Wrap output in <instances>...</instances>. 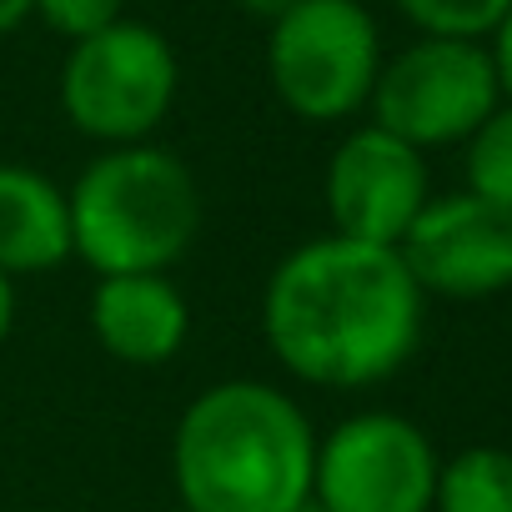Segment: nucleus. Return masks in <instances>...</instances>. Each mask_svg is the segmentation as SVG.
Returning <instances> with one entry per match:
<instances>
[{
	"mask_svg": "<svg viewBox=\"0 0 512 512\" xmlns=\"http://www.w3.org/2000/svg\"><path fill=\"white\" fill-rule=\"evenodd\" d=\"M382 61V31L362 0H297L267 26V81L307 126H342L367 111Z\"/></svg>",
	"mask_w": 512,
	"mask_h": 512,
	"instance_id": "4",
	"label": "nucleus"
},
{
	"mask_svg": "<svg viewBox=\"0 0 512 512\" xmlns=\"http://www.w3.org/2000/svg\"><path fill=\"white\" fill-rule=\"evenodd\" d=\"M91 332L101 352L126 367H166L191 337V302L166 272L96 277Z\"/></svg>",
	"mask_w": 512,
	"mask_h": 512,
	"instance_id": "10",
	"label": "nucleus"
},
{
	"mask_svg": "<svg viewBox=\"0 0 512 512\" xmlns=\"http://www.w3.org/2000/svg\"><path fill=\"white\" fill-rule=\"evenodd\" d=\"M502 101L487 41L417 36L382 61L372 86V121L417 151L462 146Z\"/></svg>",
	"mask_w": 512,
	"mask_h": 512,
	"instance_id": "6",
	"label": "nucleus"
},
{
	"mask_svg": "<svg viewBox=\"0 0 512 512\" xmlns=\"http://www.w3.org/2000/svg\"><path fill=\"white\" fill-rule=\"evenodd\" d=\"M231 6L241 11V16H251V21H262V26H272V21H282L297 0H231Z\"/></svg>",
	"mask_w": 512,
	"mask_h": 512,
	"instance_id": "17",
	"label": "nucleus"
},
{
	"mask_svg": "<svg viewBox=\"0 0 512 512\" xmlns=\"http://www.w3.org/2000/svg\"><path fill=\"white\" fill-rule=\"evenodd\" d=\"M437 467L442 457L412 417L367 407L317 437L312 502L322 512H432Z\"/></svg>",
	"mask_w": 512,
	"mask_h": 512,
	"instance_id": "7",
	"label": "nucleus"
},
{
	"mask_svg": "<svg viewBox=\"0 0 512 512\" xmlns=\"http://www.w3.org/2000/svg\"><path fill=\"white\" fill-rule=\"evenodd\" d=\"M66 196L76 256L96 277L171 272L201 236V181L156 141L106 146Z\"/></svg>",
	"mask_w": 512,
	"mask_h": 512,
	"instance_id": "3",
	"label": "nucleus"
},
{
	"mask_svg": "<svg viewBox=\"0 0 512 512\" xmlns=\"http://www.w3.org/2000/svg\"><path fill=\"white\" fill-rule=\"evenodd\" d=\"M397 251L422 297H497L512 287V211L472 191L432 196L397 241Z\"/></svg>",
	"mask_w": 512,
	"mask_h": 512,
	"instance_id": "9",
	"label": "nucleus"
},
{
	"mask_svg": "<svg viewBox=\"0 0 512 512\" xmlns=\"http://www.w3.org/2000/svg\"><path fill=\"white\" fill-rule=\"evenodd\" d=\"M487 51H492V66H497V86H502V101H512V11L497 21V31L487 36Z\"/></svg>",
	"mask_w": 512,
	"mask_h": 512,
	"instance_id": "16",
	"label": "nucleus"
},
{
	"mask_svg": "<svg viewBox=\"0 0 512 512\" xmlns=\"http://www.w3.org/2000/svg\"><path fill=\"white\" fill-rule=\"evenodd\" d=\"M11 327H16V282L0 272V347H6Z\"/></svg>",
	"mask_w": 512,
	"mask_h": 512,
	"instance_id": "19",
	"label": "nucleus"
},
{
	"mask_svg": "<svg viewBox=\"0 0 512 512\" xmlns=\"http://www.w3.org/2000/svg\"><path fill=\"white\" fill-rule=\"evenodd\" d=\"M402 21L417 36H447V41H487L497 21L512 11V0H392Z\"/></svg>",
	"mask_w": 512,
	"mask_h": 512,
	"instance_id": "14",
	"label": "nucleus"
},
{
	"mask_svg": "<svg viewBox=\"0 0 512 512\" xmlns=\"http://www.w3.org/2000/svg\"><path fill=\"white\" fill-rule=\"evenodd\" d=\"M176 91H181L176 46L156 26L131 16L86 41H71L56 81L66 121L101 146L151 141L171 116Z\"/></svg>",
	"mask_w": 512,
	"mask_h": 512,
	"instance_id": "5",
	"label": "nucleus"
},
{
	"mask_svg": "<svg viewBox=\"0 0 512 512\" xmlns=\"http://www.w3.org/2000/svg\"><path fill=\"white\" fill-rule=\"evenodd\" d=\"M297 512H322V507H317V502H307V507H297Z\"/></svg>",
	"mask_w": 512,
	"mask_h": 512,
	"instance_id": "20",
	"label": "nucleus"
},
{
	"mask_svg": "<svg viewBox=\"0 0 512 512\" xmlns=\"http://www.w3.org/2000/svg\"><path fill=\"white\" fill-rule=\"evenodd\" d=\"M432 512H512V452L462 447L437 467Z\"/></svg>",
	"mask_w": 512,
	"mask_h": 512,
	"instance_id": "12",
	"label": "nucleus"
},
{
	"mask_svg": "<svg viewBox=\"0 0 512 512\" xmlns=\"http://www.w3.org/2000/svg\"><path fill=\"white\" fill-rule=\"evenodd\" d=\"M317 427L262 377H226L186 402L171 432V482L186 512H297L312 502Z\"/></svg>",
	"mask_w": 512,
	"mask_h": 512,
	"instance_id": "2",
	"label": "nucleus"
},
{
	"mask_svg": "<svg viewBox=\"0 0 512 512\" xmlns=\"http://www.w3.org/2000/svg\"><path fill=\"white\" fill-rule=\"evenodd\" d=\"M322 196H327V221L337 236L397 246L407 226L417 221V211L432 201L427 151L367 121L347 131L337 151L327 156Z\"/></svg>",
	"mask_w": 512,
	"mask_h": 512,
	"instance_id": "8",
	"label": "nucleus"
},
{
	"mask_svg": "<svg viewBox=\"0 0 512 512\" xmlns=\"http://www.w3.org/2000/svg\"><path fill=\"white\" fill-rule=\"evenodd\" d=\"M166 512H186V507H166Z\"/></svg>",
	"mask_w": 512,
	"mask_h": 512,
	"instance_id": "21",
	"label": "nucleus"
},
{
	"mask_svg": "<svg viewBox=\"0 0 512 512\" xmlns=\"http://www.w3.org/2000/svg\"><path fill=\"white\" fill-rule=\"evenodd\" d=\"M31 16H36V0H0V36L21 31Z\"/></svg>",
	"mask_w": 512,
	"mask_h": 512,
	"instance_id": "18",
	"label": "nucleus"
},
{
	"mask_svg": "<svg viewBox=\"0 0 512 512\" xmlns=\"http://www.w3.org/2000/svg\"><path fill=\"white\" fill-rule=\"evenodd\" d=\"M76 256L71 196L36 166L0 161V272L11 282L51 277Z\"/></svg>",
	"mask_w": 512,
	"mask_h": 512,
	"instance_id": "11",
	"label": "nucleus"
},
{
	"mask_svg": "<svg viewBox=\"0 0 512 512\" xmlns=\"http://www.w3.org/2000/svg\"><path fill=\"white\" fill-rule=\"evenodd\" d=\"M36 16L46 21V31H56L71 46L116 26L126 16V0H36Z\"/></svg>",
	"mask_w": 512,
	"mask_h": 512,
	"instance_id": "15",
	"label": "nucleus"
},
{
	"mask_svg": "<svg viewBox=\"0 0 512 512\" xmlns=\"http://www.w3.org/2000/svg\"><path fill=\"white\" fill-rule=\"evenodd\" d=\"M462 171V191L512 211V101H497V111L462 141Z\"/></svg>",
	"mask_w": 512,
	"mask_h": 512,
	"instance_id": "13",
	"label": "nucleus"
},
{
	"mask_svg": "<svg viewBox=\"0 0 512 512\" xmlns=\"http://www.w3.org/2000/svg\"><path fill=\"white\" fill-rule=\"evenodd\" d=\"M427 322V297L397 246L312 236L292 246L262 287V337L287 377L357 392L397 377Z\"/></svg>",
	"mask_w": 512,
	"mask_h": 512,
	"instance_id": "1",
	"label": "nucleus"
}]
</instances>
